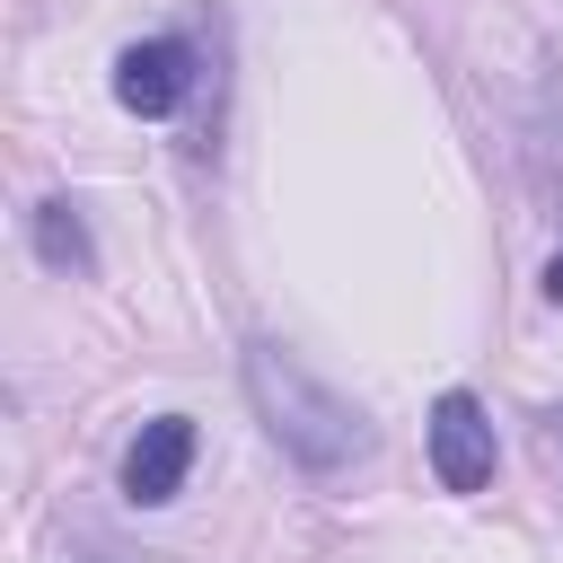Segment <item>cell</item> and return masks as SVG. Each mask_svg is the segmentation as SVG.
Wrapping results in <instances>:
<instances>
[{
    "mask_svg": "<svg viewBox=\"0 0 563 563\" xmlns=\"http://www.w3.org/2000/svg\"><path fill=\"white\" fill-rule=\"evenodd\" d=\"M185 466H194V422H185V413H158V422H141L132 449H123V493H132V501H167V493L185 484Z\"/></svg>",
    "mask_w": 563,
    "mask_h": 563,
    "instance_id": "cell-4",
    "label": "cell"
},
{
    "mask_svg": "<svg viewBox=\"0 0 563 563\" xmlns=\"http://www.w3.org/2000/svg\"><path fill=\"white\" fill-rule=\"evenodd\" d=\"M246 396H255V413H264V431L299 457V466H352L361 449H369V431H361V413L334 396V387H317L282 343H246Z\"/></svg>",
    "mask_w": 563,
    "mask_h": 563,
    "instance_id": "cell-1",
    "label": "cell"
},
{
    "mask_svg": "<svg viewBox=\"0 0 563 563\" xmlns=\"http://www.w3.org/2000/svg\"><path fill=\"white\" fill-rule=\"evenodd\" d=\"M35 246H44V264L88 273V229H79V211H70V202H35Z\"/></svg>",
    "mask_w": 563,
    "mask_h": 563,
    "instance_id": "cell-5",
    "label": "cell"
},
{
    "mask_svg": "<svg viewBox=\"0 0 563 563\" xmlns=\"http://www.w3.org/2000/svg\"><path fill=\"white\" fill-rule=\"evenodd\" d=\"M185 88H194V53H185L176 35L123 44V62H114V106H123V114H176Z\"/></svg>",
    "mask_w": 563,
    "mask_h": 563,
    "instance_id": "cell-3",
    "label": "cell"
},
{
    "mask_svg": "<svg viewBox=\"0 0 563 563\" xmlns=\"http://www.w3.org/2000/svg\"><path fill=\"white\" fill-rule=\"evenodd\" d=\"M537 449H545V466L563 475V413H545V431H537Z\"/></svg>",
    "mask_w": 563,
    "mask_h": 563,
    "instance_id": "cell-6",
    "label": "cell"
},
{
    "mask_svg": "<svg viewBox=\"0 0 563 563\" xmlns=\"http://www.w3.org/2000/svg\"><path fill=\"white\" fill-rule=\"evenodd\" d=\"M431 475L449 493H484L493 484V422H484V405L466 387H449L431 405Z\"/></svg>",
    "mask_w": 563,
    "mask_h": 563,
    "instance_id": "cell-2",
    "label": "cell"
}]
</instances>
